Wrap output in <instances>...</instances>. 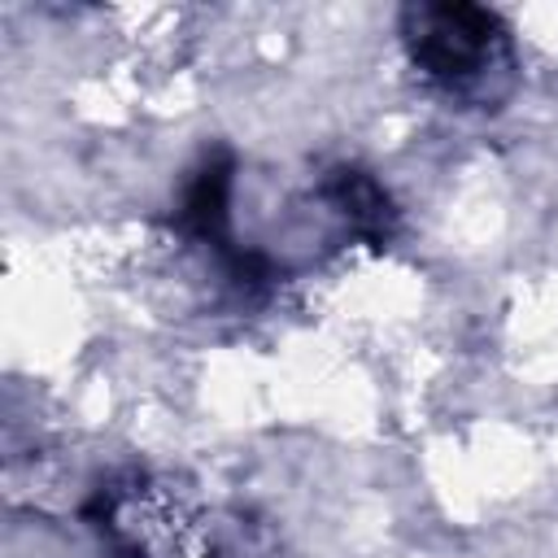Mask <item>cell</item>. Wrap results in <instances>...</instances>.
<instances>
[{"label":"cell","mask_w":558,"mask_h":558,"mask_svg":"<svg viewBox=\"0 0 558 558\" xmlns=\"http://www.w3.org/2000/svg\"><path fill=\"white\" fill-rule=\"evenodd\" d=\"M414 74L445 100H493L510 78V31L475 4H414L401 17Z\"/></svg>","instance_id":"cell-1"},{"label":"cell","mask_w":558,"mask_h":558,"mask_svg":"<svg viewBox=\"0 0 558 558\" xmlns=\"http://www.w3.org/2000/svg\"><path fill=\"white\" fill-rule=\"evenodd\" d=\"M100 532L113 558H214V532L196 501L148 475H131L100 497Z\"/></svg>","instance_id":"cell-2"}]
</instances>
